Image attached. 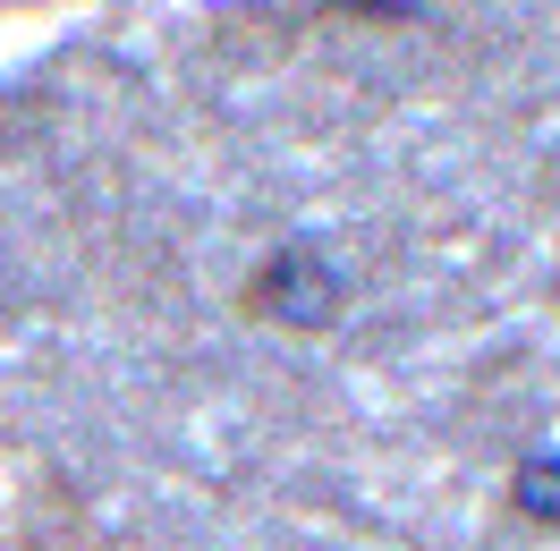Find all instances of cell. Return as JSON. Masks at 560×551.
Here are the masks:
<instances>
[{
  "instance_id": "obj_1",
  "label": "cell",
  "mask_w": 560,
  "mask_h": 551,
  "mask_svg": "<svg viewBox=\"0 0 560 551\" xmlns=\"http://www.w3.org/2000/svg\"><path fill=\"white\" fill-rule=\"evenodd\" d=\"M246 306L264 314V323H280V331H298V340H315V331H331V323L349 314V272H340V255H331L315 230H298V238H280L272 255H264Z\"/></svg>"
},
{
  "instance_id": "obj_2",
  "label": "cell",
  "mask_w": 560,
  "mask_h": 551,
  "mask_svg": "<svg viewBox=\"0 0 560 551\" xmlns=\"http://www.w3.org/2000/svg\"><path fill=\"white\" fill-rule=\"evenodd\" d=\"M510 509L535 526H560V449H526L510 467Z\"/></svg>"
}]
</instances>
